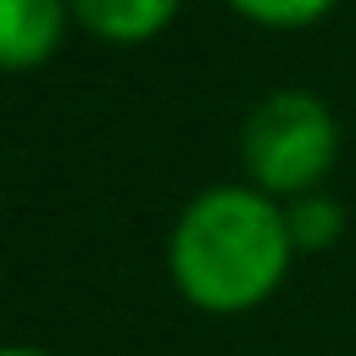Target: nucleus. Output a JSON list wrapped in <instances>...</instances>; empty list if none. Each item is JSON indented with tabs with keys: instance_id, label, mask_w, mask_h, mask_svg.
Returning a JSON list of instances; mask_svg holds the SVG:
<instances>
[{
	"instance_id": "nucleus-1",
	"label": "nucleus",
	"mask_w": 356,
	"mask_h": 356,
	"mask_svg": "<svg viewBox=\"0 0 356 356\" xmlns=\"http://www.w3.org/2000/svg\"><path fill=\"white\" fill-rule=\"evenodd\" d=\"M295 256L284 200L261 195L256 184H206L167 228V278L195 312L211 317L267 306Z\"/></svg>"
},
{
	"instance_id": "nucleus-2",
	"label": "nucleus",
	"mask_w": 356,
	"mask_h": 356,
	"mask_svg": "<svg viewBox=\"0 0 356 356\" xmlns=\"http://www.w3.org/2000/svg\"><path fill=\"white\" fill-rule=\"evenodd\" d=\"M339 161V117L312 89H273L239 122V167L273 200H300L328 184Z\"/></svg>"
},
{
	"instance_id": "nucleus-3",
	"label": "nucleus",
	"mask_w": 356,
	"mask_h": 356,
	"mask_svg": "<svg viewBox=\"0 0 356 356\" xmlns=\"http://www.w3.org/2000/svg\"><path fill=\"white\" fill-rule=\"evenodd\" d=\"M72 22V0H0V67L33 72L44 67Z\"/></svg>"
},
{
	"instance_id": "nucleus-4",
	"label": "nucleus",
	"mask_w": 356,
	"mask_h": 356,
	"mask_svg": "<svg viewBox=\"0 0 356 356\" xmlns=\"http://www.w3.org/2000/svg\"><path fill=\"white\" fill-rule=\"evenodd\" d=\"M184 0H72V22L100 44H150L172 28Z\"/></svg>"
},
{
	"instance_id": "nucleus-5",
	"label": "nucleus",
	"mask_w": 356,
	"mask_h": 356,
	"mask_svg": "<svg viewBox=\"0 0 356 356\" xmlns=\"http://www.w3.org/2000/svg\"><path fill=\"white\" fill-rule=\"evenodd\" d=\"M284 217H289V239H295L300 256H323V250H334L339 234H345V206H339L328 189L300 195V200H284Z\"/></svg>"
},
{
	"instance_id": "nucleus-6",
	"label": "nucleus",
	"mask_w": 356,
	"mask_h": 356,
	"mask_svg": "<svg viewBox=\"0 0 356 356\" xmlns=\"http://www.w3.org/2000/svg\"><path fill=\"white\" fill-rule=\"evenodd\" d=\"M239 22L250 28H267V33H300V28H317L339 0H222Z\"/></svg>"
},
{
	"instance_id": "nucleus-7",
	"label": "nucleus",
	"mask_w": 356,
	"mask_h": 356,
	"mask_svg": "<svg viewBox=\"0 0 356 356\" xmlns=\"http://www.w3.org/2000/svg\"><path fill=\"white\" fill-rule=\"evenodd\" d=\"M6 356H50V350H39V345H11Z\"/></svg>"
}]
</instances>
